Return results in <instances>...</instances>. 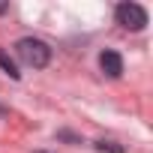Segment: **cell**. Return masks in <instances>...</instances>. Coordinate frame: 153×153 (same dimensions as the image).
<instances>
[{
  "label": "cell",
  "mask_w": 153,
  "mask_h": 153,
  "mask_svg": "<svg viewBox=\"0 0 153 153\" xmlns=\"http://www.w3.org/2000/svg\"><path fill=\"white\" fill-rule=\"evenodd\" d=\"M114 15H117V24L126 30H144L147 27V12L138 3H120Z\"/></svg>",
  "instance_id": "2"
},
{
  "label": "cell",
  "mask_w": 153,
  "mask_h": 153,
  "mask_svg": "<svg viewBox=\"0 0 153 153\" xmlns=\"http://www.w3.org/2000/svg\"><path fill=\"white\" fill-rule=\"evenodd\" d=\"M96 147H99V150H111V153H123V147H117L114 141H99Z\"/></svg>",
  "instance_id": "5"
},
{
  "label": "cell",
  "mask_w": 153,
  "mask_h": 153,
  "mask_svg": "<svg viewBox=\"0 0 153 153\" xmlns=\"http://www.w3.org/2000/svg\"><path fill=\"white\" fill-rule=\"evenodd\" d=\"M9 9V3H6V0H0V12H6Z\"/></svg>",
  "instance_id": "6"
},
{
  "label": "cell",
  "mask_w": 153,
  "mask_h": 153,
  "mask_svg": "<svg viewBox=\"0 0 153 153\" xmlns=\"http://www.w3.org/2000/svg\"><path fill=\"white\" fill-rule=\"evenodd\" d=\"M15 54H18V60H21L24 66H30V69H45V66H48V60H51V48H48V42L33 39V36L18 39Z\"/></svg>",
  "instance_id": "1"
},
{
  "label": "cell",
  "mask_w": 153,
  "mask_h": 153,
  "mask_svg": "<svg viewBox=\"0 0 153 153\" xmlns=\"http://www.w3.org/2000/svg\"><path fill=\"white\" fill-rule=\"evenodd\" d=\"M99 66H102V72L108 75V78H120V75H123V57L117 51H102Z\"/></svg>",
  "instance_id": "3"
},
{
  "label": "cell",
  "mask_w": 153,
  "mask_h": 153,
  "mask_svg": "<svg viewBox=\"0 0 153 153\" xmlns=\"http://www.w3.org/2000/svg\"><path fill=\"white\" fill-rule=\"evenodd\" d=\"M0 69H3V72H6V75H9V78H15V81H18V78H21V72H18V69H15V63H12V60H9V57H6V54H3V51H0Z\"/></svg>",
  "instance_id": "4"
}]
</instances>
